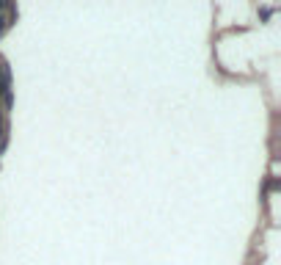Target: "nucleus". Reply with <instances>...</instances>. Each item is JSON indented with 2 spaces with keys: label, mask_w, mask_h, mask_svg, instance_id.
Segmentation results:
<instances>
[{
  "label": "nucleus",
  "mask_w": 281,
  "mask_h": 265,
  "mask_svg": "<svg viewBox=\"0 0 281 265\" xmlns=\"http://www.w3.org/2000/svg\"><path fill=\"white\" fill-rule=\"evenodd\" d=\"M14 17H17V14H14V9H11V6H6V9L0 11V36H3V33L11 28V22H14Z\"/></svg>",
  "instance_id": "obj_1"
}]
</instances>
